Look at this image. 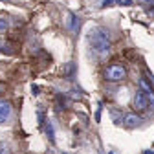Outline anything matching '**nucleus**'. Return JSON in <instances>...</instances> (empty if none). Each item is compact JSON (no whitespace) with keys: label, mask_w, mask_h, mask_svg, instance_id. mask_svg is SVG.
Here are the masks:
<instances>
[{"label":"nucleus","mask_w":154,"mask_h":154,"mask_svg":"<svg viewBox=\"0 0 154 154\" xmlns=\"http://www.w3.org/2000/svg\"><path fill=\"white\" fill-rule=\"evenodd\" d=\"M88 41L92 44V50L99 55H106L110 51V38L108 33L103 28H94L88 35Z\"/></svg>","instance_id":"1"},{"label":"nucleus","mask_w":154,"mask_h":154,"mask_svg":"<svg viewBox=\"0 0 154 154\" xmlns=\"http://www.w3.org/2000/svg\"><path fill=\"white\" fill-rule=\"evenodd\" d=\"M125 77H127V70L121 64H110L105 70V79L110 81V83H119V81L125 79Z\"/></svg>","instance_id":"2"},{"label":"nucleus","mask_w":154,"mask_h":154,"mask_svg":"<svg viewBox=\"0 0 154 154\" xmlns=\"http://www.w3.org/2000/svg\"><path fill=\"white\" fill-rule=\"evenodd\" d=\"M132 105H134V110H138V112L147 110V106H149V99L145 97V94H143L141 90H138L136 94H134V97H132Z\"/></svg>","instance_id":"3"},{"label":"nucleus","mask_w":154,"mask_h":154,"mask_svg":"<svg viewBox=\"0 0 154 154\" xmlns=\"http://www.w3.org/2000/svg\"><path fill=\"white\" fill-rule=\"evenodd\" d=\"M11 103L9 101H4V99H0V125H4L11 119Z\"/></svg>","instance_id":"4"},{"label":"nucleus","mask_w":154,"mask_h":154,"mask_svg":"<svg viewBox=\"0 0 154 154\" xmlns=\"http://www.w3.org/2000/svg\"><path fill=\"white\" fill-rule=\"evenodd\" d=\"M138 85H140V90H141V92L145 94V97H147V99H149V101H150V103L154 105V90H152V86L149 85V81H147V79H143V77H141V79L138 81Z\"/></svg>","instance_id":"5"},{"label":"nucleus","mask_w":154,"mask_h":154,"mask_svg":"<svg viewBox=\"0 0 154 154\" xmlns=\"http://www.w3.org/2000/svg\"><path fill=\"white\" fill-rule=\"evenodd\" d=\"M123 123H125V127H128V128H134V127H138L140 123H141V118L138 114H125L123 116Z\"/></svg>","instance_id":"6"},{"label":"nucleus","mask_w":154,"mask_h":154,"mask_svg":"<svg viewBox=\"0 0 154 154\" xmlns=\"http://www.w3.org/2000/svg\"><path fill=\"white\" fill-rule=\"evenodd\" d=\"M68 28L72 31H77V28H79V20H77V17L73 13H70V17H68Z\"/></svg>","instance_id":"7"},{"label":"nucleus","mask_w":154,"mask_h":154,"mask_svg":"<svg viewBox=\"0 0 154 154\" xmlns=\"http://www.w3.org/2000/svg\"><path fill=\"white\" fill-rule=\"evenodd\" d=\"M64 73H66L68 79H73V75H75V64L73 63H68L66 68H64Z\"/></svg>","instance_id":"8"},{"label":"nucleus","mask_w":154,"mask_h":154,"mask_svg":"<svg viewBox=\"0 0 154 154\" xmlns=\"http://www.w3.org/2000/svg\"><path fill=\"white\" fill-rule=\"evenodd\" d=\"M0 51H4V53H8V55H11L13 53V50H11V44L9 42H2V41H0Z\"/></svg>","instance_id":"9"},{"label":"nucleus","mask_w":154,"mask_h":154,"mask_svg":"<svg viewBox=\"0 0 154 154\" xmlns=\"http://www.w3.org/2000/svg\"><path fill=\"white\" fill-rule=\"evenodd\" d=\"M46 136L50 138V141H55V136H53V127H51V123H50V121L46 123Z\"/></svg>","instance_id":"10"},{"label":"nucleus","mask_w":154,"mask_h":154,"mask_svg":"<svg viewBox=\"0 0 154 154\" xmlns=\"http://www.w3.org/2000/svg\"><path fill=\"white\" fill-rule=\"evenodd\" d=\"M8 29V20L6 18H0V33H4Z\"/></svg>","instance_id":"11"},{"label":"nucleus","mask_w":154,"mask_h":154,"mask_svg":"<svg viewBox=\"0 0 154 154\" xmlns=\"http://www.w3.org/2000/svg\"><path fill=\"white\" fill-rule=\"evenodd\" d=\"M112 4H123V6H132V0H112Z\"/></svg>","instance_id":"12"},{"label":"nucleus","mask_w":154,"mask_h":154,"mask_svg":"<svg viewBox=\"0 0 154 154\" xmlns=\"http://www.w3.org/2000/svg\"><path fill=\"white\" fill-rule=\"evenodd\" d=\"M112 118H114V121H121L123 116H119V112H118V110H112Z\"/></svg>","instance_id":"13"},{"label":"nucleus","mask_w":154,"mask_h":154,"mask_svg":"<svg viewBox=\"0 0 154 154\" xmlns=\"http://www.w3.org/2000/svg\"><path fill=\"white\" fill-rule=\"evenodd\" d=\"M0 154H11V152L8 150V147H6V145H0Z\"/></svg>","instance_id":"14"},{"label":"nucleus","mask_w":154,"mask_h":154,"mask_svg":"<svg viewBox=\"0 0 154 154\" xmlns=\"http://www.w3.org/2000/svg\"><path fill=\"white\" fill-rule=\"evenodd\" d=\"M103 8H106V6H112V0H103V4H101Z\"/></svg>","instance_id":"15"},{"label":"nucleus","mask_w":154,"mask_h":154,"mask_svg":"<svg viewBox=\"0 0 154 154\" xmlns=\"http://www.w3.org/2000/svg\"><path fill=\"white\" fill-rule=\"evenodd\" d=\"M4 90H6V88H4V85L0 83V94H4Z\"/></svg>","instance_id":"16"},{"label":"nucleus","mask_w":154,"mask_h":154,"mask_svg":"<svg viewBox=\"0 0 154 154\" xmlns=\"http://www.w3.org/2000/svg\"><path fill=\"white\" fill-rule=\"evenodd\" d=\"M143 154H154V152H149V150H147V152H143Z\"/></svg>","instance_id":"17"}]
</instances>
